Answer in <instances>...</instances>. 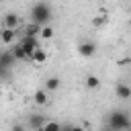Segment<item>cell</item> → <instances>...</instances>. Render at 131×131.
Here are the masks:
<instances>
[{"label": "cell", "instance_id": "cell-1", "mask_svg": "<svg viewBox=\"0 0 131 131\" xmlns=\"http://www.w3.org/2000/svg\"><path fill=\"white\" fill-rule=\"evenodd\" d=\"M108 131H127L131 129V115L127 111H113L106 119Z\"/></svg>", "mask_w": 131, "mask_h": 131}, {"label": "cell", "instance_id": "cell-2", "mask_svg": "<svg viewBox=\"0 0 131 131\" xmlns=\"http://www.w3.org/2000/svg\"><path fill=\"white\" fill-rule=\"evenodd\" d=\"M31 20L45 27L49 20H51V6L47 2H37L33 8H31Z\"/></svg>", "mask_w": 131, "mask_h": 131}, {"label": "cell", "instance_id": "cell-3", "mask_svg": "<svg viewBox=\"0 0 131 131\" xmlns=\"http://www.w3.org/2000/svg\"><path fill=\"white\" fill-rule=\"evenodd\" d=\"M20 45H23V49L27 51V55H29V61H31L33 53L41 49V45H39V39H37V37H23V39H20Z\"/></svg>", "mask_w": 131, "mask_h": 131}, {"label": "cell", "instance_id": "cell-4", "mask_svg": "<svg viewBox=\"0 0 131 131\" xmlns=\"http://www.w3.org/2000/svg\"><path fill=\"white\" fill-rule=\"evenodd\" d=\"M78 53H80L82 57H92V55L96 53V45H94L92 41H82V43L78 45Z\"/></svg>", "mask_w": 131, "mask_h": 131}, {"label": "cell", "instance_id": "cell-5", "mask_svg": "<svg viewBox=\"0 0 131 131\" xmlns=\"http://www.w3.org/2000/svg\"><path fill=\"white\" fill-rule=\"evenodd\" d=\"M16 61V57H14V53H12V49H6L4 53H2V57H0V68H2V72L6 74V70L12 66Z\"/></svg>", "mask_w": 131, "mask_h": 131}, {"label": "cell", "instance_id": "cell-6", "mask_svg": "<svg viewBox=\"0 0 131 131\" xmlns=\"http://www.w3.org/2000/svg\"><path fill=\"white\" fill-rule=\"evenodd\" d=\"M45 123H47V119H45L43 115H31V117H29V127H31L33 131H41V129L45 127Z\"/></svg>", "mask_w": 131, "mask_h": 131}, {"label": "cell", "instance_id": "cell-7", "mask_svg": "<svg viewBox=\"0 0 131 131\" xmlns=\"http://www.w3.org/2000/svg\"><path fill=\"white\" fill-rule=\"evenodd\" d=\"M115 94H117V98H121V100H129V98H131V86L119 82V84L115 86Z\"/></svg>", "mask_w": 131, "mask_h": 131}, {"label": "cell", "instance_id": "cell-8", "mask_svg": "<svg viewBox=\"0 0 131 131\" xmlns=\"http://www.w3.org/2000/svg\"><path fill=\"white\" fill-rule=\"evenodd\" d=\"M33 100H35V104H39V106H45V104L49 102V94H47V90H45V88H39V90H35V94H33Z\"/></svg>", "mask_w": 131, "mask_h": 131}, {"label": "cell", "instance_id": "cell-9", "mask_svg": "<svg viewBox=\"0 0 131 131\" xmlns=\"http://www.w3.org/2000/svg\"><path fill=\"white\" fill-rule=\"evenodd\" d=\"M14 39H16V29H6V27H2V43H4V45H10Z\"/></svg>", "mask_w": 131, "mask_h": 131}, {"label": "cell", "instance_id": "cell-10", "mask_svg": "<svg viewBox=\"0 0 131 131\" xmlns=\"http://www.w3.org/2000/svg\"><path fill=\"white\" fill-rule=\"evenodd\" d=\"M41 25H37V23H29L27 27H25V37H37V35H41Z\"/></svg>", "mask_w": 131, "mask_h": 131}, {"label": "cell", "instance_id": "cell-11", "mask_svg": "<svg viewBox=\"0 0 131 131\" xmlns=\"http://www.w3.org/2000/svg\"><path fill=\"white\" fill-rule=\"evenodd\" d=\"M4 27H6V29H16V27H18V16H16L14 12L4 14Z\"/></svg>", "mask_w": 131, "mask_h": 131}, {"label": "cell", "instance_id": "cell-12", "mask_svg": "<svg viewBox=\"0 0 131 131\" xmlns=\"http://www.w3.org/2000/svg\"><path fill=\"white\" fill-rule=\"evenodd\" d=\"M84 84H86V88L96 90V88H100V78H98V76H94V74H90V76H86V78H84Z\"/></svg>", "mask_w": 131, "mask_h": 131}, {"label": "cell", "instance_id": "cell-13", "mask_svg": "<svg viewBox=\"0 0 131 131\" xmlns=\"http://www.w3.org/2000/svg\"><path fill=\"white\" fill-rule=\"evenodd\" d=\"M59 84H61V80H59L57 76H49V78L45 80V90H47V92H53V90L59 88Z\"/></svg>", "mask_w": 131, "mask_h": 131}, {"label": "cell", "instance_id": "cell-14", "mask_svg": "<svg viewBox=\"0 0 131 131\" xmlns=\"http://www.w3.org/2000/svg\"><path fill=\"white\" fill-rule=\"evenodd\" d=\"M12 53H14V57H16V61H23V59H29V55H27V51L23 49V45H20V43H16V45L12 47Z\"/></svg>", "mask_w": 131, "mask_h": 131}, {"label": "cell", "instance_id": "cell-15", "mask_svg": "<svg viewBox=\"0 0 131 131\" xmlns=\"http://www.w3.org/2000/svg\"><path fill=\"white\" fill-rule=\"evenodd\" d=\"M63 129V125L61 123H57V121H47L45 123V127L41 129V131H61Z\"/></svg>", "mask_w": 131, "mask_h": 131}, {"label": "cell", "instance_id": "cell-16", "mask_svg": "<svg viewBox=\"0 0 131 131\" xmlns=\"http://www.w3.org/2000/svg\"><path fill=\"white\" fill-rule=\"evenodd\" d=\"M45 59H47V53H45L43 49L35 51V53H33V57H31V61H33V63H43Z\"/></svg>", "mask_w": 131, "mask_h": 131}, {"label": "cell", "instance_id": "cell-17", "mask_svg": "<svg viewBox=\"0 0 131 131\" xmlns=\"http://www.w3.org/2000/svg\"><path fill=\"white\" fill-rule=\"evenodd\" d=\"M39 37H41V39H51V37H53V29H51L49 25H45V27L41 29V35H39Z\"/></svg>", "mask_w": 131, "mask_h": 131}, {"label": "cell", "instance_id": "cell-18", "mask_svg": "<svg viewBox=\"0 0 131 131\" xmlns=\"http://www.w3.org/2000/svg\"><path fill=\"white\" fill-rule=\"evenodd\" d=\"M104 20H106L104 16H98V18H94V20H92V25H94V27H100V25H104Z\"/></svg>", "mask_w": 131, "mask_h": 131}, {"label": "cell", "instance_id": "cell-19", "mask_svg": "<svg viewBox=\"0 0 131 131\" xmlns=\"http://www.w3.org/2000/svg\"><path fill=\"white\" fill-rule=\"evenodd\" d=\"M12 131H25V127H23V125H14V127H12Z\"/></svg>", "mask_w": 131, "mask_h": 131}, {"label": "cell", "instance_id": "cell-20", "mask_svg": "<svg viewBox=\"0 0 131 131\" xmlns=\"http://www.w3.org/2000/svg\"><path fill=\"white\" fill-rule=\"evenodd\" d=\"M72 131H84V127H80V125H72Z\"/></svg>", "mask_w": 131, "mask_h": 131}, {"label": "cell", "instance_id": "cell-21", "mask_svg": "<svg viewBox=\"0 0 131 131\" xmlns=\"http://www.w3.org/2000/svg\"><path fill=\"white\" fill-rule=\"evenodd\" d=\"M61 131H72V125H63V129Z\"/></svg>", "mask_w": 131, "mask_h": 131}]
</instances>
